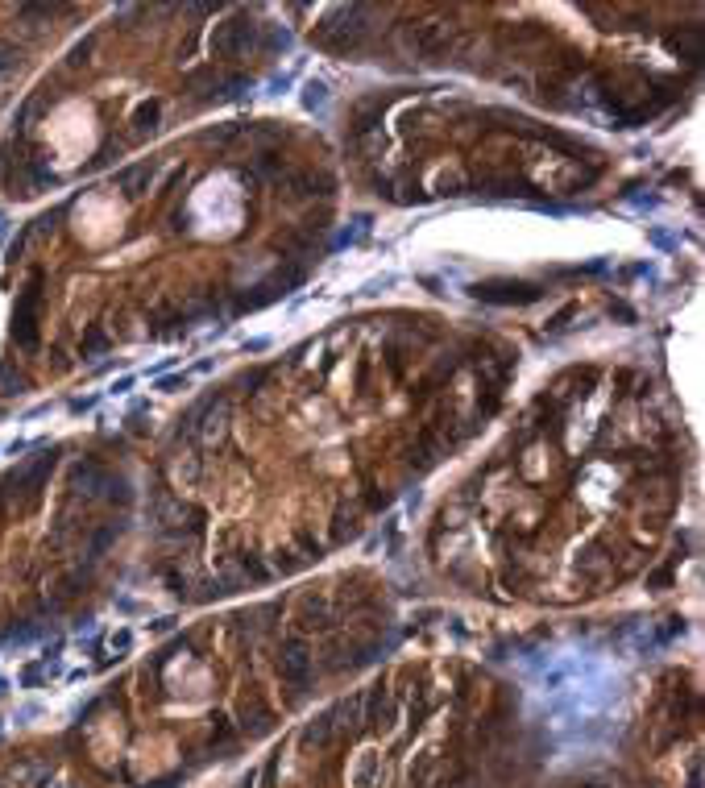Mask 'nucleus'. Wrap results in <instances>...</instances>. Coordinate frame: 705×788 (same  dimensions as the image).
<instances>
[{
	"label": "nucleus",
	"instance_id": "nucleus-10",
	"mask_svg": "<svg viewBox=\"0 0 705 788\" xmlns=\"http://www.w3.org/2000/svg\"><path fill=\"white\" fill-rule=\"evenodd\" d=\"M154 121H158V104L150 100V104H141L137 108V117H133V125H137V133H146V129H154Z\"/></svg>",
	"mask_w": 705,
	"mask_h": 788
},
{
	"label": "nucleus",
	"instance_id": "nucleus-1",
	"mask_svg": "<svg viewBox=\"0 0 705 788\" xmlns=\"http://www.w3.org/2000/svg\"><path fill=\"white\" fill-rule=\"evenodd\" d=\"M253 42H258V25H253L249 13H237V17H229L224 25H216L212 54H216V59H237V54H245Z\"/></svg>",
	"mask_w": 705,
	"mask_h": 788
},
{
	"label": "nucleus",
	"instance_id": "nucleus-6",
	"mask_svg": "<svg viewBox=\"0 0 705 788\" xmlns=\"http://www.w3.org/2000/svg\"><path fill=\"white\" fill-rule=\"evenodd\" d=\"M282 677H287L295 689H303L307 685V677H312V652H307L303 643H287L282 647Z\"/></svg>",
	"mask_w": 705,
	"mask_h": 788
},
{
	"label": "nucleus",
	"instance_id": "nucleus-11",
	"mask_svg": "<svg viewBox=\"0 0 705 788\" xmlns=\"http://www.w3.org/2000/svg\"><path fill=\"white\" fill-rule=\"evenodd\" d=\"M88 54H92V42H79V46L71 50V59H67V63H71V67H79V63H88Z\"/></svg>",
	"mask_w": 705,
	"mask_h": 788
},
{
	"label": "nucleus",
	"instance_id": "nucleus-3",
	"mask_svg": "<svg viewBox=\"0 0 705 788\" xmlns=\"http://www.w3.org/2000/svg\"><path fill=\"white\" fill-rule=\"evenodd\" d=\"M54 461H59V453H54V448H42V453L38 457H30V461H25L21 469H13V477H9V498H21V494H38L42 490V482H46V477H50V469H54Z\"/></svg>",
	"mask_w": 705,
	"mask_h": 788
},
{
	"label": "nucleus",
	"instance_id": "nucleus-7",
	"mask_svg": "<svg viewBox=\"0 0 705 788\" xmlns=\"http://www.w3.org/2000/svg\"><path fill=\"white\" fill-rule=\"evenodd\" d=\"M473 295L486 299V303H531V299H540V291L527 287V283H490V287H477Z\"/></svg>",
	"mask_w": 705,
	"mask_h": 788
},
{
	"label": "nucleus",
	"instance_id": "nucleus-2",
	"mask_svg": "<svg viewBox=\"0 0 705 788\" xmlns=\"http://www.w3.org/2000/svg\"><path fill=\"white\" fill-rule=\"evenodd\" d=\"M361 21H365V9H341V13H332L320 25V42L328 50H353L361 42V34H365Z\"/></svg>",
	"mask_w": 705,
	"mask_h": 788
},
{
	"label": "nucleus",
	"instance_id": "nucleus-9",
	"mask_svg": "<svg viewBox=\"0 0 705 788\" xmlns=\"http://www.w3.org/2000/svg\"><path fill=\"white\" fill-rule=\"evenodd\" d=\"M25 386V378L13 370V365H0V394H17Z\"/></svg>",
	"mask_w": 705,
	"mask_h": 788
},
{
	"label": "nucleus",
	"instance_id": "nucleus-12",
	"mask_svg": "<svg viewBox=\"0 0 705 788\" xmlns=\"http://www.w3.org/2000/svg\"><path fill=\"white\" fill-rule=\"evenodd\" d=\"M104 345H108V341H104V332H100V328H92V332H88V345H83V349H88V353H100Z\"/></svg>",
	"mask_w": 705,
	"mask_h": 788
},
{
	"label": "nucleus",
	"instance_id": "nucleus-4",
	"mask_svg": "<svg viewBox=\"0 0 705 788\" xmlns=\"http://www.w3.org/2000/svg\"><path fill=\"white\" fill-rule=\"evenodd\" d=\"M411 42L423 59H440V54H448V46H453V21H444V17L423 21Z\"/></svg>",
	"mask_w": 705,
	"mask_h": 788
},
{
	"label": "nucleus",
	"instance_id": "nucleus-5",
	"mask_svg": "<svg viewBox=\"0 0 705 788\" xmlns=\"http://www.w3.org/2000/svg\"><path fill=\"white\" fill-rule=\"evenodd\" d=\"M42 278H34V283H30V291H25L21 295V303H17V316H13V332H17V341L25 345V349H34V341H38V303H42Z\"/></svg>",
	"mask_w": 705,
	"mask_h": 788
},
{
	"label": "nucleus",
	"instance_id": "nucleus-8",
	"mask_svg": "<svg viewBox=\"0 0 705 788\" xmlns=\"http://www.w3.org/2000/svg\"><path fill=\"white\" fill-rule=\"evenodd\" d=\"M150 179H154V166H150V162H137V166H129V171L117 175V187H121L125 195H141V191L150 187Z\"/></svg>",
	"mask_w": 705,
	"mask_h": 788
}]
</instances>
